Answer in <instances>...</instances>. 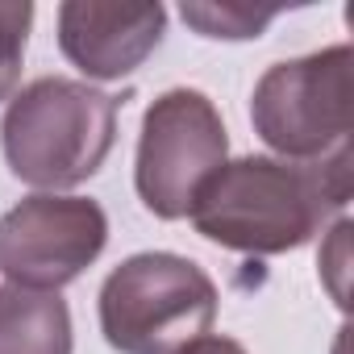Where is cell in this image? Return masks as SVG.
Here are the masks:
<instances>
[{"label": "cell", "mask_w": 354, "mask_h": 354, "mask_svg": "<svg viewBox=\"0 0 354 354\" xmlns=\"http://www.w3.org/2000/svg\"><path fill=\"white\" fill-rule=\"evenodd\" d=\"M30 26H34L30 0H0V100H13V92L21 84Z\"/></svg>", "instance_id": "obj_10"}, {"label": "cell", "mask_w": 354, "mask_h": 354, "mask_svg": "<svg viewBox=\"0 0 354 354\" xmlns=\"http://www.w3.org/2000/svg\"><path fill=\"white\" fill-rule=\"evenodd\" d=\"M250 121L288 162L346 150L354 129V50L342 42L267 67L250 96Z\"/></svg>", "instance_id": "obj_4"}, {"label": "cell", "mask_w": 354, "mask_h": 354, "mask_svg": "<svg viewBox=\"0 0 354 354\" xmlns=\"http://www.w3.org/2000/svg\"><path fill=\"white\" fill-rule=\"evenodd\" d=\"M213 321L217 283L184 254H133L100 288V333L117 354H175Z\"/></svg>", "instance_id": "obj_3"}, {"label": "cell", "mask_w": 354, "mask_h": 354, "mask_svg": "<svg viewBox=\"0 0 354 354\" xmlns=\"http://www.w3.org/2000/svg\"><path fill=\"white\" fill-rule=\"evenodd\" d=\"M121 100L67 75H42L13 92L0 146L5 162L30 188L63 192L75 188L104 167L117 138Z\"/></svg>", "instance_id": "obj_2"}, {"label": "cell", "mask_w": 354, "mask_h": 354, "mask_svg": "<svg viewBox=\"0 0 354 354\" xmlns=\"http://www.w3.org/2000/svg\"><path fill=\"white\" fill-rule=\"evenodd\" d=\"M109 242V217L88 196L38 192L0 217V271L17 288L59 292L80 279Z\"/></svg>", "instance_id": "obj_6"}, {"label": "cell", "mask_w": 354, "mask_h": 354, "mask_svg": "<svg viewBox=\"0 0 354 354\" xmlns=\"http://www.w3.org/2000/svg\"><path fill=\"white\" fill-rule=\"evenodd\" d=\"M180 17L196 34H205V38L246 42V38H259L275 21V9H250V5H184Z\"/></svg>", "instance_id": "obj_9"}, {"label": "cell", "mask_w": 354, "mask_h": 354, "mask_svg": "<svg viewBox=\"0 0 354 354\" xmlns=\"http://www.w3.org/2000/svg\"><path fill=\"white\" fill-rule=\"evenodd\" d=\"M225 154L230 138L217 104L196 88H171L142 117L133 188L158 221H180L192 213L196 192L225 167Z\"/></svg>", "instance_id": "obj_5"}, {"label": "cell", "mask_w": 354, "mask_h": 354, "mask_svg": "<svg viewBox=\"0 0 354 354\" xmlns=\"http://www.w3.org/2000/svg\"><path fill=\"white\" fill-rule=\"evenodd\" d=\"M167 9L146 0H67L59 5V46L88 80L133 75L162 42Z\"/></svg>", "instance_id": "obj_7"}, {"label": "cell", "mask_w": 354, "mask_h": 354, "mask_svg": "<svg viewBox=\"0 0 354 354\" xmlns=\"http://www.w3.org/2000/svg\"><path fill=\"white\" fill-rule=\"evenodd\" d=\"M350 146L317 162H288L271 154H246L225 162L192 201V225L201 238L238 254H288L300 250L329 213L346 209L354 192Z\"/></svg>", "instance_id": "obj_1"}, {"label": "cell", "mask_w": 354, "mask_h": 354, "mask_svg": "<svg viewBox=\"0 0 354 354\" xmlns=\"http://www.w3.org/2000/svg\"><path fill=\"white\" fill-rule=\"evenodd\" d=\"M175 354H246V350H242V342H234V337H221V333H205V337L188 342L184 350H175Z\"/></svg>", "instance_id": "obj_11"}, {"label": "cell", "mask_w": 354, "mask_h": 354, "mask_svg": "<svg viewBox=\"0 0 354 354\" xmlns=\"http://www.w3.org/2000/svg\"><path fill=\"white\" fill-rule=\"evenodd\" d=\"M0 354H71V308L59 292L0 288Z\"/></svg>", "instance_id": "obj_8"}]
</instances>
